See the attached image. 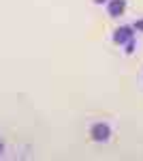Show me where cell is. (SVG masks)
I'll use <instances>...</instances> for the list:
<instances>
[{
    "label": "cell",
    "mask_w": 143,
    "mask_h": 161,
    "mask_svg": "<svg viewBox=\"0 0 143 161\" xmlns=\"http://www.w3.org/2000/svg\"><path fill=\"white\" fill-rule=\"evenodd\" d=\"M2 150H4V146H2V142H0V155H2Z\"/></svg>",
    "instance_id": "cell-6"
},
{
    "label": "cell",
    "mask_w": 143,
    "mask_h": 161,
    "mask_svg": "<svg viewBox=\"0 0 143 161\" xmlns=\"http://www.w3.org/2000/svg\"><path fill=\"white\" fill-rule=\"evenodd\" d=\"M96 4H103V2H107V0H94Z\"/></svg>",
    "instance_id": "cell-5"
},
{
    "label": "cell",
    "mask_w": 143,
    "mask_h": 161,
    "mask_svg": "<svg viewBox=\"0 0 143 161\" xmlns=\"http://www.w3.org/2000/svg\"><path fill=\"white\" fill-rule=\"evenodd\" d=\"M135 30H141V32H143V19H139V22H135Z\"/></svg>",
    "instance_id": "cell-4"
},
{
    "label": "cell",
    "mask_w": 143,
    "mask_h": 161,
    "mask_svg": "<svg viewBox=\"0 0 143 161\" xmlns=\"http://www.w3.org/2000/svg\"><path fill=\"white\" fill-rule=\"evenodd\" d=\"M113 41L120 43V45H122V43H126V45H128V43L132 41V28H128V26L118 28V30H115V35H113Z\"/></svg>",
    "instance_id": "cell-1"
},
{
    "label": "cell",
    "mask_w": 143,
    "mask_h": 161,
    "mask_svg": "<svg viewBox=\"0 0 143 161\" xmlns=\"http://www.w3.org/2000/svg\"><path fill=\"white\" fill-rule=\"evenodd\" d=\"M109 127L107 125H103V123H98L92 127V137H94L96 142H105V140H109Z\"/></svg>",
    "instance_id": "cell-2"
},
{
    "label": "cell",
    "mask_w": 143,
    "mask_h": 161,
    "mask_svg": "<svg viewBox=\"0 0 143 161\" xmlns=\"http://www.w3.org/2000/svg\"><path fill=\"white\" fill-rule=\"evenodd\" d=\"M124 9H126V2H124V0H111V2H109V15H113V17L122 15Z\"/></svg>",
    "instance_id": "cell-3"
}]
</instances>
